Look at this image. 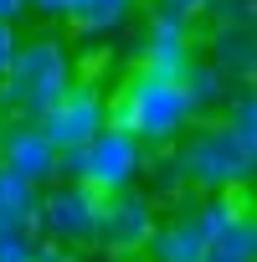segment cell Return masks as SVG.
<instances>
[{"instance_id": "1", "label": "cell", "mask_w": 257, "mask_h": 262, "mask_svg": "<svg viewBox=\"0 0 257 262\" xmlns=\"http://www.w3.org/2000/svg\"><path fill=\"white\" fill-rule=\"evenodd\" d=\"M108 118L123 123L144 149H165V144H175L185 128L196 123V108H190L180 77L134 67V72H128V82L118 88V98L108 103Z\"/></svg>"}, {"instance_id": "2", "label": "cell", "mask_w": 257, "mask_h": 262, "mask_svg": "<svg viewBox=\"0 0 257 262\" xmlns=\"http://www.w3.org/2000/svg\"><path fill=\"white\" fill-rule=\"evenodd\" d=\"M72 82V52L57 31H36L16 47L0 77V118H41Z\"/></svg>"}, {"instance_id": "3", "label": "cell", "mask_w": 257, "mask_h": 262, "mask_svg": "<svg viewBox=\"0 0 257 262\" xmlns=\"http://www.w3.org/2000/svg\"><path fill=\"white\" fill-rule=\"evenodd\" d=\"M175 160L185 185L216 195V190H247L257 170V144H247L226 118H196L175 139Z\"/></svg>"}, {"instance_id": "4", "label": "cell", "mask_w": 257, "mask_h": 262, "mask_svg": "<svg viewBox=\"0 0 257 262\" xmlns=\"http://www.w3.org/2000/svg\"><path fill=\"white\" fill-rule=\"evenodd\" d=\"M98 206L103 195L82 180H52L36 195V236L47 242H67V247H93L98 236Z\"/></svg>"}, {"instance_id": "5", "label": "cell", "mask_w": 257, "mask_h": 262, "mask_svg": "<svg viewBox=\"0 0 257 262\" xmlns=\"http://www.w3.org/2000/svg\"><path fill=\"white\" fill-rule=\"evenodd\" d=\"M155 221H160V206L149 201V190L123 185V190L103 195L93 247H98L103 257H113V262H128V257H139V252H144V242H149Z\"/></svg>"}, {"instance_id": "6", "label": "cell", "mask_w": 257, "mask_h": 262, "mask_svg": "<svg viewBox=\"0 0 257 262\" xmlns=\"http://www.w3.org/2000/svg\"><path fill=\"white\" fill-rule=\"evenodd\" d=\"M144 160H149V149L128 134L123 123H103L98 134L82 144V185H93L98 195H113V190H123V185H139L144 180Z\"/></svg>"}, {"instance_id": "7", "label": "cell", "mask_w": 257, "mask_h": 262, "mask_svg": "<svg viewBox=\"0 0 257 262\" xmlns=\"http://www.w3.org/2000/svg\"><path fill=\"white\" fill-rule=\"evenodd\" d=\"M36 123H41V134L52 139V149H77V144H88L98 128L108 123V98H103L98 82L72 77L67 93H62V98H57Z\"/></svg>"}, {"instance_id": "8", "label": "cell", "mask_w": 257, "mask_h": 262, "mask_svg": "<svg viewBox=\"0 0 257 262\" xmlns=\"http://www.w3.org/2000/svg\"><path fill=\"white\" fill-rule=\"evenodd\" d=\"M190 57H196V21L155 6L149 21H144V31H139V67L165 72V77H180L190 67Z\"/></svg>"}, {"instance_id": "9", "label": "cell", "mask_w": 257, "mask_h": 262, "mask_svg": "<svg viewBox=\"0 0 257 262\" xmlns=\"http://www.w3.org/2000/svg\"><path fill=\"white\" fill-rule=\"evenodd\" d=\"M0 170H11L31 185H52L57 180V149L41 134L36 118H6L0 123Z\"/></svg>"}, {"instance_id": "10", "label": "cell", "mask_w": 257, "mask_h": 262, "mask_svg": "<svg viewBox=\"0 0 257 262\" xmlns=\"http://www.w3.org/2000/svg\"><path fill=\"white\" fill-rule=\"evenodd\" d=\"M211 247L206 236V221L196 206H180L170 221H155L149 242H144V257L149 262H201V252Z\"/></svg>"}, {"instance_id": "11", "label": "cell", "mask_w": 257, "mask_h": 262, "mask_svg": "<svg viewBox=\"0 0 257 262\" xmlns=\"http://www.w3.org/2000/svg\"><path fill=\"white\" fill-rule=\"evenodd\" d=\"M206 62L221 67L231 82H252V72H257V31L252 26H211Z\"/></svg>"}, {"instance_id": "12", "label": "cell", "mask_w": 257, "mask_h": 262, "mask_svg": "<svg viewBox=\"0 0 257 262\" xmlns=\"http://www.w3.org/2000/svg\"><path fill=\"white\" fill-rule=\"evenodd\" d=\"M134 21V0H77V11L67 16L72 36L82 41H108Z\"/></svg>"}, {"instance_id": "13", "label": "cell", "mask_w": 257, "mask_h": 262, "mask_svg": "<svg viewBox=\"0 0 257 262\" xmlns=\"http://www.w3.org/2000/svg\"><path fill=\"white\" fill-rule=\"evenodd\" d=\"M180 82H185V98H190V108H196V118H211L226 98H231V77L221 72V67H211L206 57H190V67L180 72Z\"/></svg>"}, {"instance_id": "14", "label": "cell", "mask_w": 257, "mask_h": 262, "mask_svg": "<svg viewBox=\"0 0 257 262\" xmlns=\"http://www.w3.org/2000/svg\"><path fill=\"white\" fill-rule=\"evenodd\" d=\"M155 160H144V175H149V201L155 206H165V201H180L190 185H185V175H180V160H175V144H165V149H149Z\"/></svg>"}, {"instance_id": "15", "label": "cell", "mask_w": 257, "mask_h": 262, "mask_svg": "<svg viewBox=\"0 0 257 262\" xmlns=\"http://www.w3.org/2000/svg\"><path fill=\"white\" fill-rule=\"evenodd\" d=\"M36 195L41 185L11 175V170H0V226H16V221H31L36 216Z\"/></svg>"}, {"instance_id": "16", "label": "cell", "mask_w": 257, "mask_h": 262, "mask_svg": "<svg viewBox=\"0 0 257 262\" xmlns=\"http://www.w3.org/2000/svg\"><path fill=\"white\" fill-rule=\"evenodd\" d=\"M221 108H226V123L237 128V134H242L247 144H257V93H252L247 82H237L231 98H226Z\"/></svg>"}, {"instance_id": "17", "label": "cell", "mask_w": 257, "mask_h": 262, "mask_svg": "<svg viewBox=\"0 0 257 262\" xmlns=\"http://www.w3.org/2000/svg\"><path fill=\"white\" fill-rule=\"evenodd\" d=\"M36 221H16V226H0V262H31L36 252Z\"/></svg>"}, {"instance_id": "18", "label": "cell", "mask_w": 257, "mask_h": 262, "mask_svg": "<svg viewBox=\"0 0 257 262\" xmlns=\"http://www.w3.org/2000/svg\"><path fill=\"white\" fill-rule=\"evenodd\" d=\"M211 26H252V16H257V6L252 0H211Z\"/></svg>"}, {"instance_id": "19", "label": "cell", "mask_w": 257, "mask_h": 262, "mask_svg": "<svg viewBox=\"0 0 257 262\" xmlns=\"http://www.w3.org/2000/svg\"><path fill=\"white\" fill-rule=\"evenodd\" d=\"M31 262H88L82 257V247H67V242H36V252H31Z\"/></svg>"}, {"instance_id": "20", "label": "cell", "mask_w": 257, "mask_h": 262, "mask_svg": "<svg viewBox=\"0 0 257 262\" xmlns=\"http://www.w3.org/2000/svg\"><path fill=\"white\" fill-rule=\"evenodd\" d=\"M26 6H31L36 16H47V21H67V16L77 11V0H26Z\"/></svg>"}, {"instance_id": "21", "label": "cell", "mask_w": 257, "mask_h": 262, "mask_svg": "<svg viewBox=\"0 0 257 262\" xmlns=\"http://www.w3.org/2000/svg\"><path fill=\"white\" fill-rule=\"evenodd\" d=\"M16 47H21V36H16V21H0V77H6V67H11Z\"/></svg>"}, {"instance_id": "22", "label": "cell", "mask_w": 257, "mask_h": 262, "mask_svg": "<svg viewBox=\"0 0 257 262\" xmlns=\"http://www.w3.org/2000/svg\"><path fill=\"white\" fill-rule=\"evenodd\" d=\"M160 6H165V11H175V16H190V21H196V16H206V11H211V0H160Z\"/></svg>"}, {"instance_id": "23", "label": "cell", "mask_w": 257, "mask_h": 262, "mask_svg": "<svg viewBox=\"0 0 257 262\" xmlns=\"http://www.w3.org/2000/svg\"><path fill=\"white\" fill-rule=\"evenodd\" d=\"M201 262H252V257H237V252H226V247H206Z\"/></svg>"}, {"instance_id": "24", "label": "cell", "mask_w": 257, "mask_h": 262, "mask_svg": "<svg viewBox=\"0 0 257 262\" xmlns=\"http://www.w3.org/2000/svg\"><path fill=\"white\" fill-rule=\"evenodd\" d=\"M31 6H26V0H0V21H21Z\"/></svg>"}, {"instance_id": "25", "label": "cell", "mask_w": 257, "mask_h": 262, "mask_svg": "<svg viewBox=\"0 0 257 262\" xmlns=\"http://www.w3.org/2000/svg\"><path fill=\"white\" fill-rule=\"evenodd\" d=\"M0 123H6V118H0Z\"/></svg>"}]
</instances>
